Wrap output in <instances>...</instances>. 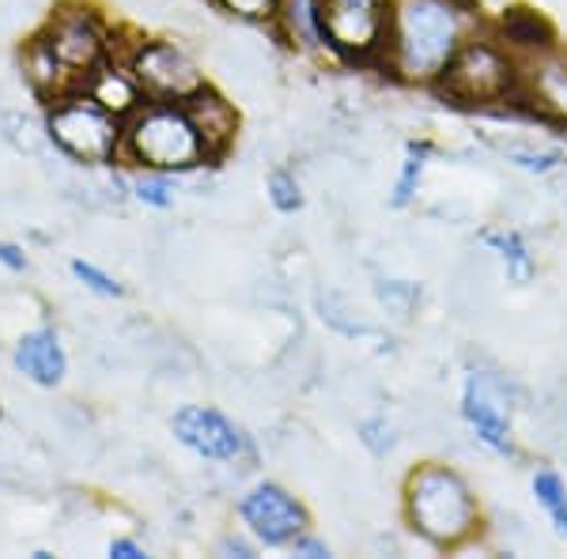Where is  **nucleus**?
I'll return each mask as SVG.
<instances>
[{
    "instance_id": "1",
    "label": "nucleus",
    "mask_w": 567,
    "mask_h": 559,
    "mask_svg": "<svg viewBox=\"0 0 567 559\" xmlns=\"http://www.w3.org/2000/svg\"><path fill=\"white\" fill-rule=\"evenodd\" d=\"M484 27L477 0H390L379 65L401 84L435 87L454 53Z\"/></svg>"
},
{
    "instance_id": "2",
    "label": "nucleus",
    "mask_w": 567,
    "mask_h": 559,
    "mask_svg": "<svg viewBox=\"0 0 567 559\" xmlns=\"http://www.w3.org/2000/svg\"><path fill=\"white\" fill-rule=\"evenodd\" d=\"M401 515L405 526L435 552H458L484 529L477 488L446 462H420L405 473Z\"/></svg>"
},
{
    "instance_id": "3",
    "label": "nucleus",
    "mask_w": 567,
    "mask_h": 559,
    "mask_svg": "<svg viewBox=\"0 0 567 559\" xmlns=\"http://www.w3.org/2000/svg\"><path fill=\"white\" fill-rule=\"evenodd\" d=\"M518 76H523V61L492 34V27H484L454 53L446 72L435 80V91L451 106L515 110Z\"/></svg>"
},
{
    "instance_id": "4",
    "label": "nucleus",
    "mask_w": 567,
    "mask_h": 559,
    "mask_svg": "<svg viewBox=\"0 0 567 559\" xmlns=\"http://www.w3.org/2000/svg\"><path fill=\"white\" fill-rule=\"evenodd\" d=\"M122 152L136 167L159 174H186L208 163L205 141H200L194 117L182 103H144L125 117Z\"/></svg>"
},
{
    "instance_id": "5",
    "label": "nucleus",
    "mask_w": 567,
    "mask_h": 559,
    "mask_svg": "<svg viewBox=\"0 0 567 559\" xmlns=\"http://www.w3.org/2000/svg\"><path fill=\"white\" fill-rule=\"evenodd\" d=\"M515 401H518V386L503 371L473 366V371L465 374L458 412H462L465 427H470V435L496 457H518Z\"/></svg>"
},
{
    "instance_id": "6",
    "label": "nucleus",
    "mask_w": 567,
    "mask_h": 559,
    "mask_svg": "<svg viewBox=\"0 0 567 559\" xmlns=\"http://www.w3.org/2000/svg\"><path fill=\"white\" fill-rule=\"evenodd\" d=\"M125 122L103 110L91 95H65L45 117V133L61 152L87 167H103L122 152Z\"/></svg>"
},
{
    "instance_id": "7",
    "label": "nucleus",
    "mask_w": 567,
    "mask_h": 559,
    "mask_svg": "<svg viewBox=\"0 0 567 559\" xmlns=\"http://www.w3.org/2000/svg\"><path fill=\"white\" fill-rule=\"evenodd\" d=\"M390 0H322L326 50L344 61H379L386 45Z\"/></svg>"
},
{
    "instance_id": "8",
    "label": "nucleus",
    "mask_w": 567,
    "mask_h": 559,
    "mask_svg": "<svg viewBox=\"0 0 567 559\" xmlns=\"http://www.w3.org/2000/svg\"><path fill=\"white\" fill-rule=\"evenodd\" d=\"M130 72L141 84L144 99H152V103H186L189 95H197L205 87V72L197 69V61L178 42L167 39L136 45L130 58Z\"/></svg>"
},
{
    "instance_id": "9",
    "label": "nucleus",
    "mask_w": 567,
    "mask_h": 559,
    "mask_svg": "<svg viewBox=\"0 0 567 559\" xmlns=\"http://www.w3.org/2000/svg\"><path fill=\"white\" fill-rule=\"evenodd\" d=\"M42 42L65 72V80H76V84H87L91 72L106 65V31L87 8H61Z\"/></svg>"
},
{
    "instance_id": "10",
    "label": "nucleus",
    "mask_w": 567,
    "mask_h": 559,
    "mask_svg": "<svg viewBox=\"0 0 567 559\" xmlns=\"http://www.w3.org/2000/svg\"><path fill=\"white\" fill-rule=\"evenodd\" d=\"M239 518L250 529V537L265 548H288L303 529H310L307 507L288 488L265 480L254 484L239 503Z\"/></svg>"
},
{
    "instance_id": "11",
    "label": "nucleus",
    "mask_w": 567,
    "mask_h": 559,
    "mask_svg": "<svg viewBox=\"0 0 567 559\" xmlns=\"http://www.w3.org/2000/svg\"><path fill=\"white\" fill-rule=\"evenodd\" d=\"M515 110L545 125L567 130V53H560V45L523 61Z\"/></svg>"
},
{
    "instance_id": "12",
    "label": "nucleus",
    "mask_w": 567,
    "mask_h": 559,
    "mask_svg": "<svg viewBox=\"0 0 567 559\" xmlns=\"http://www.w3.org/2000/svg\"><path fill=\"white\" fill-rule=\"evenodd\" d=\"M171 431L189 454H197L200 462H239L246 454V435L235 420H227L219 408L208 405H182L171 416Z\"/></svg>"
},
{
    "instance_id": "13",
    "label": "nucleus",
    "mask_w": 567,
    "mask_h": 559,
    "mask_svg": "<svg viewBox=\"0 0 567 559\" xmlns=\"http://www.w3.org/2000/svg\"><path fill=\"white\" fill-rule=\"evenodd\" d=\"M492 34H496L518 61L537 58V53H548L560 45L556 42V27L548 23L537 8H526V4L503 8V15L492 23Z\"/></svg>"
},
{
    "instance_id": "14",
    "label": "nucleus",
    "mask_w": 567,
    "mask_h": 559,
    "mask_svg": "<svg viewBox=\"0 0 567 559\" xmlns=\"http://www.w3.org/2000/svg\"><path fill=\"white\" fill-rule=\"evenodd\" d=\"M189 117H194L200 141H205V152L208 159H219L227 148L235 144V133H239V114H235V106L227 103L224 95H216V91H208V84L197 91V95H189L186 103Z\"/></svg>"
},
{
    "instance_id": "15",
    "label": "nucleus",
    "mask_w": 567,
    "mask_h": 559,
    "mask_svg": "<svg viewBox=\"0 0 567 559\" xmlns=\"http://www.w3.org/2000/svg\"><path fill=\"white\" fill-rule=\"evenodd\" d=\"M16 366L20 374L34 382V386H58L69 371L65 348H61L53 329H34V333L20 337L16 344Z\"/></svg>"
},
{
    "instance_id": "16",
    "label": "nucleus",
    "mask_w": 567,
    "mask_h": 559,
    "mask_svg": "<svg viewBox=\"0 0 567 559\" xmlns=\"http://www.w3.org/2000/svg\"><path fill=\"white\" fill-rule=\"evenodd\" d=\"M84 91H87V95L95 99V103L103 106V110H110L114 117H122V122L144 106V91H141V84H136L133 72H130V69L110 65V61H106V65H99L95 72H91Z\"/></svg>"
},
{
    "instance_id": "17",
    "label": "nucleus",
    "mask_w": 567,
    "mask_h": 559,
    "mask_svg": "<svg viewBox=\"0 0 567 559\" xmlns=\"http://www.w3.org/2000/svg\"><path fill=\"white\" fill-rule=\"evenodd\" d=\"M277 20L299 50H326L322 34V0H280Z\"/></svg>"
},
{
    "instance_id": "18",
    "label": "nucleus",
    "mask_w": 567,
    "mask_h": 559,
    "mask_svg": "<svg viewBox=\"0 0 567 559\" xmlns=\"http://www.w3.org/2000/svg\"><path fill=\"white\" fill-rule=\"evenodd\" d=\"M484 246L499 253L503 272H507V280L515 283V288H526V283H534L537 258H534V250H529V242H526L523 235L511 231V227H499V231H484Z\"/></svg>"
},
{
    "instance_id": "19",
    "label": "nucleus",
    "mask_w": 567,
    "mask_h": 559,
    "mask_svg": "<svg viewBox=\"0 0 567 559\" xmlns=\"http://www.w3.org/2000/svg\"><path fill=\"white\" fill-rule=\"evenodd\" d=\"M529 491H534V503L542 507L548 526L556 529V537L567 540V480L560 469L556 465H537L529 473Z\"/></svg>"
},
{
    "instance_id": "20",
    "label": "nucleus",
    "mask_w": 567,
    "mask_h": 559,
    "mask_svg": "<svg viewBox=\"0 0 567 559\" xmlns=\"http://www.w3.org/2000/svg\"><path fill=\"white\" fill-rule=\"evenodd\" d=\"M432 155H435L432 141H409L405 159H401L398 178H393V189H390V208L416 205V194H420V186H424V174L432 167Z\"/></svg>"
},
{
    "instance_id": "21",
    "label": "nucleus",
    "mask_w": 567,
    "mask_h": 559,
    "mask_svg": "<svg viewBox=\"0 0 567 559\" xmlns=\"http://www.w3.org/2000/svg\"><path fill=\"white\" fill-rule=\"evenodd\" d=\"M496 148L507 155V163H515V167H523L529 174H548L556 167H564L567 163V148L560 144H537V141H503Z\"/></svg>"
},
{
    "instance_id": "22",
    "label": "nucleus",
    "mask_w": 567,
    "mask_h": 559,
    "mask_svg": "<svg viewBox=\"0 0 567 559\" xmlns=\"http://www.w3.org/2000/svg\"><path fill=\"white\" fill-rule=\"evenodd\" d=\"M374 296H379L382 310L393 322H409L420 307V283L413 280H379L374 283Z\"/></svg>"
},
{
    "instance_id": "23",
    "label": "nucleus",
    "mask_w": 567,
    "mask_h": 559,
    "mask_svg": "<svg viewBox=\"0 0 567 559\" xmlns=\"http://www.w3.org/2000/svg\"><path fill=\"white\" fill-rule=\"evenodd\" d=\"M318 307H322V322H326L329 329H337V333H344V337H371V333H374V325H371V322H363L360 310L352 314V307H349V302H344L341 296L318 299Z\"/></svg>"
},
{
    "instance_id": "24",
    "label": "nucleus",
    "mask_w": 567,
    "mask_h": 559,
    "mask_svg": "<svg viewBox=\"0 0 567 559\" xmlns=\"http://www.w3.org/2000/svg\"><path fill=\"white\" fill-rule=\"evenodd\" d=\"M265 189H269L272 208L284 213V216H291V213H299V208H303V186H299V178L291 170L277 167L269 174V182H265Z\"/></svg>"
},
{
    "instance_id": "25",
    "label": "nucleus",
    "mask_w": 567,
    "mask_h": 559,
    "mask_svg": "<svg viewBox=\"0 0 567 559\" xmlns=\"http://www.w3.org/2000/svg\"><path fill=\"white\" fill-rule=\"evenodd\" d=\"M360 443L368 446L371 457H390L393 451H398V431H393V424L386 416H368L360 420Z\"/></svg>"
},
{
    "instance_id": "26",
    "label": "nucleus",
    "mask_w": 567,
    "mask_h": 559,
    "mask_svg": "<svg viewBox=\"0 0 567 559\" xmlns=\"http://www.w3.org/2000/svg\"><path fill=\"white\" fill-rule=\"evenodd\" d=\"M133 194L141 205H148V208H171L175 205V182H171V174L148 170L144 178H136Z\"/></svg>"
},
{
    "instance_id": "27",
    "label": "nucleus",
    "mask_w": 567,
    "mask_h": 559,
    "mask_svg": "<svg viewBox=\"0 0 567 559\" xmlns=\"http://www.w3.org/2000/svg\"><path fill=\"white\" fill-rule=\"evenodd\" d=\"M72 277H76L80 283H84L87 291H95V296H103V299H117V296H125V288L117 283L110 272H103L99 265H91V261H72Z\"/></svg>"
},
{
    "instance_id": "28",
    "label": "nucleus",
    "mask_w": 567,
    "mask_h": 559,
    "mask_svg": "<svg viewBox=\"0 0 567 559\" xmlns=\"http://www.w3.org/2000/svg\"><path fill=\"white\" fill-rule=\"evenodd\" d=\"M219 8H227V12L239 15V20L265 23V20H277L280 0H219Z\"/></svg>"
},
{
    "instance_id": "29",
    "label": "nucleus",
    "mask_w": 567,
    "mask_h": 559,
    "mask_svg": "<svg viewBox=\"0 0 567 559\" xmlns=\"http://www.w3.org/2000/svg\"><path fill=\"white\" fill-rule=\"evenodd\" d=\"M288 548H291L296 556H307V559H326V556H329V545H326V540H318L315 534H310V529H303V534L291 540Z\"/></svg>"
},
{
    "instance_id": "30",
    "label": "nucleus",
    "mask_w": 567,
    "mask_h": 559,
    "mask_svg": "<svg viewBox=\"0 0 567 559\" xmlns=\"http://www.w3.org/2000/svg\"><path fill=\"white\" fill-rule=\"evenodd\" d=\"M0 265H8L12 272H20V269H27V253L12 242H0Z\"/></svg>"
},
{
    "instance_id": "31",
    "label": "nucleus",
    "mask_w": 567,
    "mask_h": 559,
    "mask_svg": "<svg viewBox=\"0 0 567 559\" xmlns=\"http://www.w3.org/2000/svg\"><path fill=\"white\" fill-rule=\"evenodd\" d=\"M110 556H117V559H144L148 552H144V548L136 545V540L122 537V540H114V545H110Z\"/></svg>"
},
{
    "instance_id": "32",
    "label": "nucleus",
    "mask_w": 567,
    "mask_h": 559,
    "mask_svg": "<svg viewBox=\"0 0 567 559\" xmlns=\"http://www.w3.org/2000/svg\"><path fill=\"white\" fill-rule=\"evenodd\" d=\"M219 552L224 556H239V559H254L258 552H254V545H246V540H239V537H227L224 545H219Z\"/></svg>"
}]
</instances>
